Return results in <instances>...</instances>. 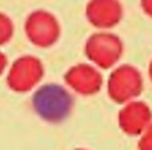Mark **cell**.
Returning a JSON list of instances; mask_svg holds the SVG:
<instances>
[{
    "label": "cell",
    "instance_id": "cell-1",
    "mask_svg": "<svg viewBox=\"0 0 152 150\" xmlns=\"http://www.w3.org/2000/svg\"><path fill=\"white\" fill-rule=\"evenodd\" d=\"M32 106L36 114L47 122H60L69 116L72 97L64 87L59 84H44L32 96Z\"/></svg>",
    "mask_w": 152,
    "mask_h": 150
},
{
    "label": "cell",
    "instance_id": "cell-2",
    "mask_svg": "<svg viewBox=\"0 0 152 150\" xmlns=\"http://www.w3.org/2000/svg\"><path fill=\"white\" fill-rule=\"evenodd\" d=\"M124 45L121 39L111 32H96L86 41L84 52L94 65L102 69L112 68L123 56Z\"/></svg>",
    "mask_w": 152,
    "mask_h": 150
},
{
    "label": "cell",
    "instance_id": "cell-3",
    "mask_svg": "<svg viewBox=\"0 0 152 150\" xmlns=\"http://www.w3.org/2000/svg\"><path fill=\"white\" fill-rule=\"evenodd\" d=\"M107 92L116 104H127L143 92V76L137 68L128 64L116 66L108 77Z\"/></svg>",
    "mask_w": 152,
    "mask_h": 150
},
{
    "label": "cell",
    "instance_id": "cell-4",
    "mask_svg": "<svg viewBox=\"0 0 152 150\" xmlns=\"http://www.w3.org/2000/svg\"><path fill=\"white\" fill-rule=\"evenodd\" d=\"M44 74L40 58L31 55L20 56L10 65L7 72V85L16 93H27L42 81Z\"/></svg>",
    "mask_w": 152,
    "mask_h": 150
},
{
    "label": "cell",
    "instance_id": "cell-5",
    "mask_svg": "<svg viewBox=\"0 0 152 150\" xmlns=\"http://www.w3.org/2000/svg\"><path fill=\"white\" fill-rule=\"evenodd\" d=\"M26 36L34 45L48 48L60 37V24L58 19L48 11L37 9L29 13L24 23Z\"/></svg>",
    "mask_w": 152,
    "mask_h": 150
},
{
    "label": "cell",
    "instance_id": "cell-6",
    "mask_svg": "<svg viewBox=\"0 0 152 150\" xmlns=\"http://www.w3.org/2000/svg\"><path fill=\"white\" fill-rule=\"evenodd\" d=\"M67 87L80 96H94L102 89L103 76L89 64H76L64 74Z\"/></svg>",
    "mask_w": 152,
    "mask_h": 150
},
{
    "label": "cell",
    "instance_id": "cell-7",
    "mask_svg": "<svg viewBox=\"0 0 152 150\" xmlns=\"http://www.w3.org/2000/svg\"><path fill=\"white\" fill-rule=\"evenodd\" d=\"M121 132L128 136H140L152 122V110L143 101L134 100L120 109L118 116Z\"/></svg>",
    "mask_w": 152,
    "mask_h": 150
},
{
    "label": "cell",
    "instance_id": "cell-8",
    "mask_svg": "<svg viewBox=\"0 0 152 150\" xmlns=\"http://www.w3.org/2000/svg\"><path fill=\"white\" fill-rule=\"evenodd\" d=\"M86 16L94 27L110 29L123 17V7L119 0H91L87 4Z\"/></svg>",
    "mask_w": 152,
    "mask_h": 150
},
{
    "label": "cell",
    "instance_id": "cell-9",
    "mask_svg": "<svg viewBox=\"0 0 152 150\" xmlns=\"http://www.w3.org/2000/svg\"><path fill=\"white\" fill-rule=\"evenodd\" d=\"M15 27L10 16L0 12V45H4L12 39Z\"/></svg>",
    "mask_w": 152,
    "mask_h": 150
},
{
    "label": "cell",
    "instance_id": "cell-10",
    "mask_svg": "<svg viewBox=\"0 0 152 150\" xmlns=\"http://www.w3.org/2000/svg\"><path fill=\"white\" fill-rule=\"evenodd\" d=\"M137 146H139V150H152V122L150 126L140 134Z\"/></svg>",
    "mask_w": 152,
    "mask_h": 150
},
{
    "label": "cell",
    "instance_id": "cell-11",
    "mask_svg": "<svg viewBox=\"0 0 152 150\" xmlns=\"http://www.w3.org/2000/svg\"><path fill=\"white\" fill-rule=\"evenodd\" d=\"M7 66H8V58H7V56L0 50V76L5 72Z\"/></svg>",
    "mask_w": 152,
    "mask_h": 150
},
{
    "label": "cell",
    "instance_id": "cell-12",
    "mask_svg": "<svg viewBox=\"0 0 152 150\" xmlns=\"http://www.w3.org/2000/svg\"><path fill=\"white\" fill-rule=\"evenodd\" d=\"M142 8L144 13L152 17V0H142Z\"/></svg>",
    "mask_w": 152,
    "mask_h": 150
},
{
    "label": "cell",
    "instance_id": "cell-13",
    "mask_svg": "<svg viewBox=\"0 0 152 150\" xmlns=\"http://www.w3.org/2000/svg\"><path fill=\"white\" fill-rule=\"evenodd\" d=\"M148 76H150V79H151V81H152V60H151L150 65H148Z\"/></svg>",
    "mask_w": 152,
    "mask_h": 150
},
{
    "label": "cell",
    "instance_id": "cell-14",
    "mask_svg": "<svg viewBox=\"0 0 152 150\" xmlns=\"http://www.w3.org/2000/svg\"><path fill=\"white\" fill-rule=\"evenodd\" d=\"M75 150H87V149H75Z\"/></svg>",
    "mask_w": 152,
    "mask_h": 150
}]
</instances>
